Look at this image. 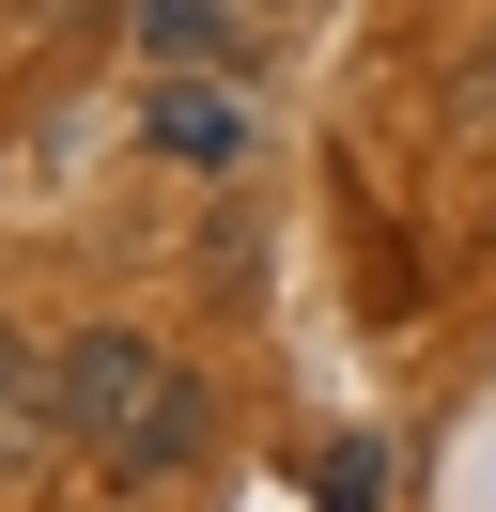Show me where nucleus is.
I'll return each mask as SVG.
<instances>
[{"instance_id":"f257e3e1","label":"nucleus","mask_w":496,"mask_h":512,"mask_svg":"<svg viewBox=\"0 0 496 512\" xmlns=\"http://www.w3.org/2000/svg\"><path fill=\"white\" fill-rule=\"evenodd\" d=\"M47 404H62V450H93L124 497H155V481L202 466V373L171 342H140V326H78L47 357Z\"/></svg>"},{"instance_id":"20e7f679","label":"nucleus","mask_w":496,"mask_h":512,"mask_svg":"<svg viewBox=\"0 0 496 512\" xmlns=\"http://www.w3.org/2000/svg\"><path fill=\"white\" fill-rule=\"evenodd\" d=\"M62 450V404H47V357L0 326V466H47Z\"/></svg>"},{"instance_id":"39448f33","label":"nucleus","mask_w":496,"mask_h":512,"mask_svg":"<svg viewBox=\"0 0 496 512\" xmlns=\"http://www.w3.org/2000/svg\"><path fill=\"white\" fill-rule=\"evenodd\" d=\"M310 481H326V512H388V450H357V435L310 450Z\"/></svg>"},{"instance_id":"7ed1b4c3","label":"nucleus","mask_w":496,"mask_h":512,"mask_svg":"<svg viewBox=\"0 0 496 512\" xmlns=\"http://www.w3.org/2000/svg\"><path fill=\"white\" fill-rule=\"evenodd\" d=\"M155 78H233V0H140Z\"/></svg>"},{"instance_id":"f03ea898","label":"nucleus","mask_w":496,"mask_h":512,"mask_svg":"<svg viewBox=\"0 0 496 512\" xmlns=\"http://www.w3.org/2000/svg\"><path fill=\"white\" fill-rule=\"evenodd\" d=\"M140 140L171 171H233L248 156V78H155V94H140Z\"/></svg>"}]
</instances>
